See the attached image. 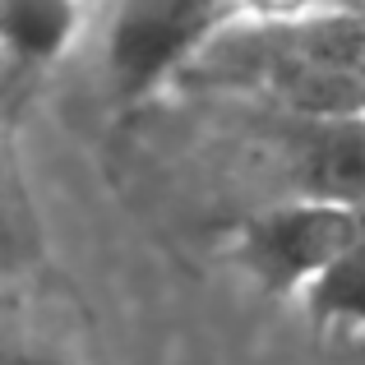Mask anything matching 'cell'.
Listing matches in <instances>:
<instances>
[{"instance_id": "obj_1", "label": "cell", "mask_w": 365, "mask_h": 365, "mask_svg": "<svg viewBox=\"0 0 365 365\" xmlns=\"http://www.w3.org/2000/svg\"><path fill=\"white\" fill-rule=\"evenodd\" d=\"M176 88L282 116L365 111V9L250 19L232 14L176 74Z\"/></svg>"}, {"instance_id": "obj_2", "label": "cell", "mask_w": 365, "mask_h": 365, "mask_svg": "<svg viewBox=\"0 0 365 365\" xmlns=\"http://www.w3.org/2000/svg\"><path fill=\"white\" fill-rule=\"evenodd\" d=\"M98 70L111 102L176 83L190 56L232 19V0H98Z\"/></svg>"}, {"instance_id": "obj_3", "label": "cell", "mask_w": 365, "mask_h": 365, "mask_svg": "<svg viewBox=\"0 0 365 365\" xmlns=\"http://www.w3.org/2000/svg\"><path fill=\"white\" fill-rule=\"evenodd\" d=\"M365 232V213L333 199H273L232 232L236 268L268 296L296 301L301 287Z\"/></svg>"}, {"instance_id": "obj_4", "label": "cell", "mask_w": 365, "mask_h": 365, "mask_svg": "<svg viewBox=\"0 0 365 365\" xmlns=\"http://www.w3.org/2000/svg\"><path fill=\"white\" fill-rule=\"evenodd\" d=\"M250 116L259 153H273L282 195L277 199H333L365 213V111L361 116H282L264 107L227 102Z\"/></svg>"}, {"instance_id": "obj_5", "label": "cell", "mask_w": 365, "mask_h": 365, "mask_svg": "<svg viewBox=\"0 0 365 365\" xmlns=\"http://www.w3.org/2000/svg\"><path fill=\"white\" fill-rule=\"evenodd\" d=\"M88 24L83 0H0V56L19 65H51Z\"/></svg>"}, {"instance_id": "obj_6", "label": "cell", "mask_w": 365, "mask_h": 365, "mask_svg": "<svg viewBox=\"0 0 365 365\" xmlns=\"http://www.w3.org/2000/svg\"><path fill=\"white\" fill-rule=\"evenodd\" d=\"M296 305L314 329L329 333H365V232L347 250L329 259L310 282L301 287Z\"/></svg>"}, {"instance_id": "obj_7", "label": "cell", "mask_w": 365, "mask_h": 365, "mask_svg": "<svg viewBox=\"0 0 365 365\" xmlns=\"http://www.w3.org/2000/svg\"><path fill=\"white\" fill-rule=\"evenodd\" d=\"M0 365H79L70 342L24 314H0Z\"/></svg>"}, {"instance_id": "obj_8", "label": "cell", "mask_w": 365, "mask_h": 365, "mask_svg": "<svg viewBox=\"0 0 365 365\" xmlns=\"http://www.w3.org/2000/svg\"><path fill=\"white\" fill-rule=\"evenodd\" d=\"M329 9H365V0H232V14H250V19L329 14Z\"/></svg>"}, {"instance_id": "obj_9", "label": "cell", "mask_w": 365, "mask_h": 365, "mask_svg": "<svg viewBox=\"0 0 365 365\" xmlns=\"http://www.w3.org/2000/svg\"><path fill=\"white\" fill-rule=\"evenodd\" d=\"M0 250H9V217H5V199H0Z\"/></svg>"}, {"instance_id": "obj_10", "label": "cell", "mask_w": 365, "mask_h": 365, "mask_svg": "<svg viewBox=\"0 0 365 365\" xmlns=\"http://www.w3.org/2000/svg\"><path fill=\"white\" fill-rule=\"evenodd\" d=\"M83 5H98V0H83Z\"/></svg>"}]
</instances>
